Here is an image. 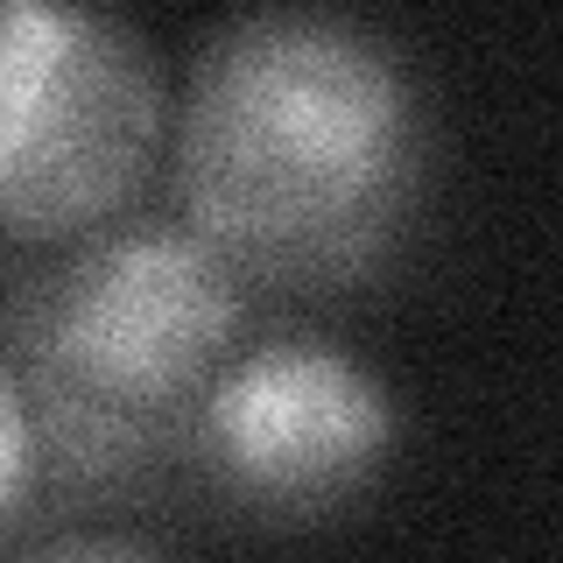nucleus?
Wrapping results in <instances>:
<instances>
[{
    "instance_id": "5",
    "label": "nucleus",
    "mask_w": 563,
    "mask_h": 563,
    "mask_svg": "<svg viewBox=\"0 0 563 563\" xmlns=\"http://www.w3.org/2000/svg\"><path fill=\"white\" fill-rule=\"evenodd\" d=\"M29 493H35V430H29L22 380H14L8 352H0V536L29 507Z\"/></svg>"
},
{
    "instance_id": "4",
    "label": "nucleus",
    "mask_w": 563,
    "mask_h": 563,
    "mask_svg": "<svg viewBox=\"0 0 563 563\" xmlns=\"http://www.w3.org/2000/svg\"><path fill=\"white\" fill-rule=\"evenodd\" d=\"M401 444V401L360 352L317 331L240 339L219 366L190 465L233 515L303 528L366 500Z\"/></svg>"
},
{
    "instance_id": "2",
    "label": "nucleus",
    "mask_w": 563,
    "mask_h": 563,
    "mask_svg": "<svg viewBox=\"0 0 563 563\" xmlns=\"http://www.w3.org/2000/svg\"><path fill=\"white\" fill-rule=\"evenodd\" d=\"M246 282L184 219L64 240L8 303V366L35 430V479L134 493L190 457L219 366L240 352Z\"/></svg>"
},
{
    "instance_id": "1",
    "label": "nucleus",
    "mask_w": 563,
    "mask_h": 563,
    "mask_svg": "<svg viewBox=\"0 0 563 563\" xmlns=\"http://www.w3.org/2000/svg\"><path fill=\"white\" fill-rule=\"evenodd\" d=\"M437 120L395 35L339 8L205 29L176 99L184 225L246 289H352L416 233Z\"/></svg>"
},
{
    "instance_id": "3",
    "label": "nucleus",
    "mask_w": 563,
    "mask_h": 563,
    "mask_svg": "<svg viewBox=\"0 0 563 563\" xmlns=\"http://www.w3.org/2000/svg\"><path fill=\"white\" fill-rule=\"evenodd\" d=\"M163 141V57L128 14L0 0V233L64 246L113 225Z\"/></svg>"
},
{
    "instance_id": "6",
    "label": "nucleus",
    "mask_w": 563,
    "mask_h": 563,
    "mask_svg": "<svg viewBox=\"0 0 563 563\" xmlns=\"http://www.w3.org/2000/svg\"><path fill=\"white\" fill-rule=\"evenodd\" d=\"M8 563H169V556L128 528H57V536L14 550Z\"/></svg>"
}]
</instances>
